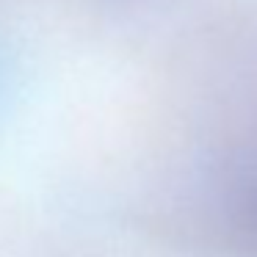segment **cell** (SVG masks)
<instances>
[{
  "instance_id": "obj_1",
  "label": "cell",
  "mask_w": 257,
  "mask_h": 257,
  "mask_svg": "<svg viewBox=\"0 0 257 257\" xmlns=\"http://www.w3.org/2000/svg\"><path fill=\"white\" fill-rule=\"evenodd\" d=\"M235 235L246 251H257V188L243 199L235 218Z\"/></svg>"
}]
</instances>
